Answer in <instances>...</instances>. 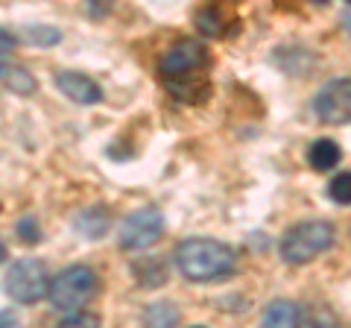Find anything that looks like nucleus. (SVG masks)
<instances>
[{"instance_id": "f257e3e1", "label": "nucleus", "mask_w": 351, "mask_h": 328, "mask_svg": "<svg viewBox=\"0 0 351 328\" xmlns=\"http://www.w3.org/2000/svg\"><path fill=\"white\" fill-rule=\"evenodd\" d=\"M158 80L173 100L202 103L211 94V56L196 38H182L158 62Z\"/></svg>"}, {"instance_id": "f03ea898", "label": "nucleus", "mask_w": 351, "mask_h": 328, "mask_svg": "<svg viewBox=\"0 0 351 328\" xmlns=\"http://www.w3.org/2000/svg\"><path fill=\"white\" fill-rule=\"evenodd\" d=\"M176 267L184 279L191 281H217L232 276L237 267V255L234 249L223 244V240H211V237H188L176 246Z\"/></svg>"}, {"instance_id": "7ed1b4c3", "label": "nucleus", "mask_w": 351, "mask_h": 328, "mask_svg": "<svg viewBox=\"0 0 351 328\" xmlns=\"http://www.w3.org/2000/svg\"><path fill=\"white\" fill-rule=\"evenodd\" d=\"M337 240V232L331 223L325 220H304L287 229V235L281 237V258L287 264H311L316 255L328 253Z\"/></svg>"}, {"instance_id": "20e7f679", "label": "nucleus", "mask_w": 351, "mask_h": 328, "mask_svg": "<svg viewBox=\"0 0 351 328\" xmlns=\"http://www.w3.org/2000/svg\"><path fill=\"white\" fill-rule=\"evenodd\" d=\"M97 284H100V279H97V272L91 267H85V264L64 267L59 276H53V281H50L53 308L73 314L76 308H82V305L97 293Z\"/></svg>"}, {"instance_id": "39448f33", "label": "nucleus", "mask_w": 351, "mask_h": 328, "mask_svg": "<svg viewBox=\"0 0 351 328\" xmlns=\"http://www.w3.org/2000/svg\"><path fill=\"white\" fill-rule=\"evenodd\" d=\"M50 272L44 261L21 258L6 272V296L18 305H36L44 296H50Z\"/></svg>"}, {"instance_id": "423d86ee", "label": "nucleus", "mask_w": 351, "mask_h": 328, "mask_svg": "<svg viewBox=\"0 0 351 328\" xmlns=\"http://www.w3.org/2000/svg\"><path fill=\"white\" fill-rule=\"evenodd\" d=\"M164 235V214L158 209H138L132 211L123 226H120V246L129 249V253H138V249L152 246L156 240H161Z\"/></svg>"}, {"instance_id": "0eeeda50", "label": "nucleus", "mask_w": 351, "mask_h": 328, "mask_svg": "<svg viewBox=\"0 0 351 328\" xmlns=\"http://www.w3.org/2000/svg\"><path fill=\"white\" fill-rule=\"evenodd\" d=\"M313 112L319 115L322 124L346 126L351 124V76L325 82L313 100Z\"/></svg>"}, {"instance_id": "6e6552de", "label": "nucleus", "mask_w": 351, "mask_h": 328, "mask_svg": "<svg viewBox=\"0 0 351 328\" xmlns=\"http://www.w3.org/2000/svg\"><path fill=\"white\" fill-rule=\"evenodd\" d=\"M56 89L71 97L73 103H82V106H94L103 100V89L97 85L91 76H85L80 71H59L56 73Z\"/></svg>"}, {"instance_id": "1a4fd4ad", "label": "nucleus", "mask_w": 351, "mask_h": 328, "mask_svg": "<svg viewBox=\"0 0 351 328\" xmlns=\"http://www.w3.org/2000/svg\"><path fill=\"white\" fill-rule=\"evenodd\" d=\"M299 305L290 299H276L263 308L261 328H299Z\"/></svg>"}, {"instance_id": "9d476101", "label": "nucleus", "mask_w": 351, "mask_h": 328, "mask_svg": "<svg viewBox=\"0 0 351 328\" xmlns=\"http://www.w3.org/2000/svg\"><path fill=\"white\" fill-rule=\"evenodd\" d=\"M108 223H112V217H108V209L103 205H91V209H85L76 214L73 220V229L80 232L82 237L88 240H100L106 232H108Z\"/></svg>"}, {"instance_id": "9b49d317", "label": "nucleus", "mask_w": 351, "mask_h": 328, "mask_svg": "<svg viewBox=\"0 0 351 328\" xmlns=\"http://www.w3.org/2000/svg\"><path fill=\"white\" fill-rule=\"evenodd\" d=\"M339 159H343V150H339V144L331 138H316L311 144V150H307V164L319 173L334 170L339 164Z\"/></svg>"}, {"instance_id": "f8f14e48", "label": "nucleus", "mask_w": 351, "mask_h": 328, "mask_svg": "<svg viewBox=\"0 0 351 328\" xmlns=\"http://www.w3.org/2000/svg\"><path fill=\"white\" fill-rule=\"evenodd\" d=\"M299 328H339V316L331 305H304L299 311Z\"/></svg>"}, {"instance_id": "ddd939ff", "label": "nucleus", "mask_w": 351, "mask_h": 328, "mask_svg": "<svg viewBox=\"0 0 351 328\" xmlns=\"http://www.w3.org/2000/svg\"><path fill=\"white\" fill-rule=\"evenodd\" d=\"M179 325V311L173 302H156L147 305L141 316V328H176Z\"/></svg>"}, {"instance_id": "4468645a", "label": "nucleus", "mask_w": 351, "mask_h": 328, "mask_svg": "<svg viewBox=\"0 0 351 328\" xmlns=\"http://www.w3.org/2000/svg\"><path fill=\"white\" fill-rule=\"evenodd\" d=\"M196 27L211 38H223L226 36V9L217 3L199 9V12H196Z\"/></svg>"}, {"instance_id": "2eb2a0df", "label": "nucleus", "mask_w": 351, "mask_h": 328, "mask_svg": "<svg viewBox=\"0 0 351 328\" xmlns=\"http://www.w3.org/2000/svg\"><path fill=\"white\" fill-rule=\"evenodd\" d=\"M135 279L141 288H161L167 281V270H164L158 258H144L135 264Z\"/></svg>"}, {"instance_id": "dca6fc26", "label": "nucleus", "mask_w": 351, "mask_h": 328, "mask_svg": "<svg viewBox=\"0 0 351 328\" xmlns=\"http://www.w3.org/2000/svg\"><path fill=\"white\" fill-rule=\"evenodd\" d=\"M328 196L337 202V205H351V170L337 173L328 185Z\"/></svg>"}, {"instance_id": "f3484780", "label": "nucleus", "mask_w": 351, "mask_h": 328, "mask_svg": "<svg viewBox=\"0 0 351 328\" xmlns=\"http://www.w3.org/2000/svg\"><path fill=\"white\" fill-rule=\"evenodd\" d=\"M56 328H103V325H100V316L91 311H73L64 316Z\"/></svg>"}, {"instance_id": "a211bd4d", "label": "nucleus", "mask_w": 351, "mask_h": 328, "mask_svg": "<svg viewBox=\"0 0 351 328\" xmlns=\"http://www.w3.org/2000/svg\"><path fill=\"white\" fill-rule=\"evenodd\" d=\"M18 237L24 240V244H38L41 240V229L36 223V217L27 214V217H21L18 220Z\"/></svg>"}, {"instance_id": "6ab92c4d", "label": "nucleus", "mask_w": 351, "mask_h": 328, "mask_svg": "<svg viewBox=\"0 0 351 328\" xmlns=\"http://www.w3.org/2000/svg\"><path fill=\"white\" fill-rule=\"evenodd\" d=\"M29 38L32 41H59V32L56 30H47V27H32L29 30Z\"/></svg>"}, {"instance_id": "aec40b11", "label": "nucleus", "mask_w": 351, "mask_h": 328, "mask_svg": "<svg viewBox=\"0 0 351 328\" xmlns=\"http://www.w3.org/2000/svg\"><path fill=\"white\" fill-rule=\"evenodd\" d=\"M15 45H18V38H15L9 30L0 27V56H6V53H12V50H15Z\"/></svg>"}, {"instance_id": "412c9836", "label": "nucleus", "mask_w": 351, "mask_h": 328, "mask_svg": "<svg viewBox=\"0 0 351 328\" xmlns=\"http://www.w3.org/2000/svg\"><path fill=\"white\" fill-rule=\"evenodd\" d=\"M0 328H21L18 316L12 311H0Z\"/></svg>"}, {"instance_id": "4be33fe9", "label": "nucleus", "mask_w": 351, "mask_h": 328, "mask_svg": "<svg viewBox=\"0 0 351 328\" xmlns=\"http://www.w3.org/2000/svg\"><path fill=\"white\" fill-rule=\"evenodd\" d=\"M15 71H18V68H12V65H3V62H0V80H3L6 85H9V82H12V76H15Z\"/></svg>"}, {"instance_id": "5701e85b", "label": "nucleus", "mask_w": 351, "mask_h": 328, "mask_svg": "<svg viewBox=\"0 0 351 328\" xmlns=\"http://www.w3.org/2000/svg\"><path fill=\"white\" fill-rule=\"evenodd\" d=\"M343 27H346V32L351 36V3L346 6V12H343Z\"/></svg>"}, {"instance_id": "b1692460", "label": "nucleus", "mask_w": 351, "mask_h": 328, "mask_svg": "<svg viewBox=\"0 0 351 328\" xmlns=\"http://www.w3.org/2000/svg\"><path fill=\"white\" fill-rule=\"evenodd\" d=\"M0 261H6V246H3V240H0Z\"/></svg>"}, {"instance_id": "393cba45", "label": "nucleus", "mask_w": 351, "mask_h": 328, "mask_svg": "<svg viewBox=\"0 0 351 328\" xmlns=\"http://www.w3.org/2000/svg\"><path fill=\"white\" fill-rule=\"evenodd\" d=\"M193 328H205V325H193Z\"/></svg>"}]
</instances>
